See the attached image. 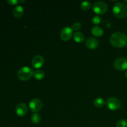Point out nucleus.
I'll list each match as a JSON object with an SVG mask.
<instances>
[{"instance_id": "nucleus-1", "label": "nucleus", "mask_w": 127, "mask_h": 127, "mask_svg": "<svg viewBox=\"0 0 127 127\" xmlns=\"http://www.w3.org/2000/svg\"><path fill=\"white\" fill-rule=\"evenodd\" d=\"M110 42L115 48L124 47L127 45V35L122 32H115L110 37Z\"/></svg>"}, {"instance_id": "nucleus-2", "label": "nucleus", "mask_w": 127, "mask_h": 127, "mask_svg": "<svg viewBox=\"0 0 127 127\" xmlns=\"http://www.w3.org/2000/svg\"><path fill=\"white\" fill-rule=\"evenodd\" d=\"M112 11L114 16L117 18H125L127 17V5L121 2H117L113 7Z\"/></svg>"}, {"instance_id": "nucleus-3", "label": "nucleus", "mask_w": 127, "mask_h": 127, "mask_svg": "<svg viewBox=\"0 0 127 127\" xmlns=\"http://www.w3.org/2000/svg\"><path fill=\"white\" fill-rule=\"evenodd\" d=\"M33 74V71L32 68L28 66H24L18 71L17 77L20 80L26 81L31 79Z\"/></svg>"}, {"instance_id": "nucleus-4", "label": "nucleus", "mask_w": 127, "mask_h": 127, "mask_svg": "<svg viewBox=\"0 0 127 127\" xmlns=\"http://www.w3.org/2000/svg\"><path fill=\"white\" fill-rule=\"evenodd\" d=\"M93 11L97 14H103L107 11L108 6L105 2L103 1H97L93 5Z\"/></svg>"}, {"instance_id": "nucleus-5", "label": "nucleus", "mask_w": 127, "mask_h": 127, "mask_svg": "<svg viewBox=\"0 0 127 127\" xmlns=\"http://www.w3.org/2000/svg\"><path fill=\"white\" fill-rule=\"evenodd\" d=\"M29 106L32 112L37 113V112L40 111L42 109L43 107V103L41 101L40 99L34 98V99H31V101L29 102Z\"/></svg>"}, {"instance_id": "nucleus-6", "label": "nucleus", "mask_w": 127, "mask_h": 127, "mask_svg": "<svg viewBox=\"0 0 127 127\" xmlns=\"http://www.w3.org/2000/svg\"><path fill=\"white\" fill-rule=\"evenodd\" d=\"M107 107L111 110H117L120 109L121 106V102L117 97H110L107 100Z\"/></svg>"}, {"instance_id": "nucleus-7", "label": "nucleus", "mask_w": 127, "mask_h": 127, "mask_svg": "<svg viewBox=\"0 0 127 127\" xmlns=\"http://www.w3.org/2000/svg\"><path fill=\"white\" fill-rule=\"evenodd\" d=\"M114 66L116 69L119 71H124L127 69V58L120 57L115 60Z\"/></svg>"}, {"instance_id": "nucleus-8", "label": "nucleus", "mask_w": 127, "mask_h": 127, "mask_svg": "<svg viewBox=\"0 0 127 127\" xmlns=\"http://www.w3.org/2000/svg\"><path fill=\"white\" fill-rule=\"evenodd\" d=\"M73 35V29L69 27H65L62 29L60 32V38L64 42L69 40L71 38L72 36Z\"/></svg>"}, {"instance_id": "nucleus-9", "label": "nucleus", "mask_w": 127, "mask_h": 127, "mask_svg": "<svg viewBox=\"0 0 127 127\" xmlns=\"http://www.w3.org/2000/svg\"><path fill=\"white\" fill-rule=\"evenodd\" d=\"M15 110L18 116L24 117L28 112V107L25 103H19L16 105Z\"/></svg>"}, {"instance_id": "nucleus-10", "label": "nucleus", "mask_w": 127, "mask_h": 127, "mask_svg": "<svg viewBox=\"0 0 127 127\" xmlns=\"http://www.w3.org/2000/svg\"><path fill=\"white\" fill-rule=\"evenodd\" d=\"M44 63V58L41 55H36L32 58V65L36 69L40 68Z\"/></svg>"}, {"instance_id": "nucleus-11", "label": "nucleus", "mask_w": 127, "mask_h": 127, "mask_svg": "<svg viewBox=\"0 0 127 127\" xmlns=\"http://www.w3.org/2000/svg\"><path fill=\"white\" fill-rule=\"evenodd\" d=\"M86 46L91 50H94L99 46V41L94 37H90L86 40L85 42Z\"/></svg>"}, {"instance_id": "nucleus-12", "label": "nucleus", "mask_w": 127, "mask_h": 127, "mask_svg": "<svg viewBox=\"0 0 127 127\" xmlns=\"http://www.w3.org/2000/svg\"><path fill=\"white\" fill-rule=\"evenodd\" d=\"M91 32L92 34H93V35L95 36V37H102L104 33V30L97 26H94V27H93V28H92Z\"/></svg>"}, {"instance_id": "nucleus-13", "label": "nucleus", "mask_w": 127, "mask_h": 127, "mask_svg": "<svg viewBox=\"0 0 127 127\" xmlns=\"http://www.w3.org/2000/svg\"><path fill=\"white\" fill-rule=\"evenodd\" d=\"M24 10L22 6H17L14 7L13 10V15L14 17H17V18H19V17H22V15L24 14Z\"/></svg>"}, {"instance_id": "nucleus-14", "label": "nucleus", "mask_w": 127, "mask_h": 127, "mask_svg": "<svg viewBox=\"0 0 127 127\" xmlns=\"http://www.w3.org/2000/svg\"><path fill=\"white\" fill-rule=\"evenodd\" d=\"M73 38L75 42L78 43H82L84 40V35L82 32H76L73 34Z\"/></svg>"}, {"instance_id": "nucleus-15", "label": "nucleus", "mask_w": 127, "mask_h": 127, "mask_svg": "<svg viewBox=\"0 0 127 127\" xmlns=\"http://www.w3.org/2000/svg\"><path fill=\"white\" fill-rule=\"evenodd\" d=\"M33 76L37 80H42L45 78V73L40 69H37L33 72Z\"/></svg>"}, {"instance_id": "nucleus-16", "label": "nucleus", "mask_w": 127, "mask_h": 127, "mask_svg": "<svg viewBox=\"0 0 127 127\" xmlns=\"http://www.w3.org/2000/svg\"><path fill=\"white\" fill-rule=\"evenodd\" d=\"M41 116L38 113H33L31 116V121L33 124H38L41 122Z\"/></svg>"}, {"instance_id": "nucleus-17", "label": "nucleus", "mask_w": 127, "mask_h": 127, "mask_svg": "<svg viewBox=\"0 0 127 127\" xmlns=\"http://www.w3.org/2000/svg\"><path fill=\"white\" fill-rule=\"evenodd\" d=\"M94 104L95 107H97L101 108L105 105V102L102 98L97 97L96 98V99H94Z\"/></svg>"}, {"instance_id": "nucleus-18", "label": "nucleus", "mask_w": 127, "mask_h": 127, "mask_svg": "<svg viewBox=\"0 0 127 127\" xmlns=\"http://www.w3.org/2000/svg\"><path fill=\"white\" fill-rule=\"evenodd\" d=\"M91 7V3L89 1H83L81 4V8L83 11H88Z\"/></svg>"}, {"instance_id": "nucleus-19", "label": "nucleus", "mask_w": 127, "mask_h": 127, "mask_svg": "<svg viewBox=\"0 0 127 127\" xmlns=\"http://www.w3.org/2000/svg\"><path fill=\"white\" fill-rule=\"evenodd\" d=\"M116 127H127V120L121 119L117 123Z\"/></svg>"}, {"instance_id": "nucleus-20", "label": "nucleus", "mask_w": 127, "mask_h": 127, "mask_svg": "<svg viewBox=\"0 0 127 127\" xmlns=\"http://www.w3.org/2000/svg\"><path fill=\"white\" fill-rule=\"evenodd\" d=\"M82 27V24L81 22H76V23H74L72 26L71 29H73V31H79L81 29Z\"/></svg>"}, {"instance_id": "nucleus-21", "label": "nucleus", "mask_w": 127, "mask_h": 127, "mask_svg": "<svg viewBox=\"0 0 127 127\" xmlns=\"http://www.w3.org/2000/svg\"><path fill=\"white\" fill-rule=\"evenodd\" d=\"M92 22L95 25L100 24L101 23V18L99 16H95L93 17Z\"/></svg>"}, {"instance_id": "nucleus-22", "label": "nucleus", "mask_w": 127, "mask_h": 127, "mask_svg": "<svg viewBox=\"0 0 127 127\" xmlns=\"http://www.w3.org/2000/svg\"><path fill=\"white\" fill-rule=\"evenodd\" d=\"M103 24H104V27L107 29H110L112 27L111 22L107 20H105V21H103Z\"/></svg>"}, {"instance_id": "nucleus-23", "label": "nucleus", "mask_w": 127, "mask_h": 127, "mask_svg": "<svg viewBox=\"0 0 127 127\" xmlns=\"http://www.w3.org/2000/svg\"><path fill=\"white\" fill-rule=\"evenodd\" d=\"M7 2L11 6H13V5L17 4L19 2V1H17V0H7Z\"/></svg>"}, {"instance_id": "nucleus-24", "label": "nucleus", "mask_w": 127, "mask_h": 127, "mask_svg": "<svg viewBox=\"0 0 127 127\" xmlns=\"http://www.w3.org/2000/svg\"><path fill=\"white\" fill-rule=\"evenodd\" d=\"M26 2L25 0H24V1H19V2Z\"/></svg>"}, {"instance_id": "nucleus-25", "label": "nucleus", "mask_w": 127, "mask_h": 127, "mask_svg": "<svg viewBox=\"0 0 127 127\" xmlns=\"http://www.w3.org/2000/svg\"><path fill=\"white\" fill-rule=\"evenodd\" d=\"M125 77H126V78H127V72H126V74H125Z\"/></svg>"}, {"instance_id": "nucleus-26", "label": "nucleus", "mask_w": 127, "mask_h": 127, "mask_svg": "<svg viewBox=\"0 0 127 127\" xmlns=\"http://www.w3.org/2000/svg\"><path fill=\"white\" fill-rule=\"evenodd\" d=\"M124 2H127V1H126V0H125V1H124Z\"/></svg>"}, {"instance_id": "nucleus-27", "label": "nucleus", "mask_w": 127, "mask_h": 127, "mask_svg": "<svg viewBox=\"0 0 127 127\" xmlns=\"http://www.w3.org/2000/svg\"></svg>"}, {"instance_id": "nucleus-28", "label": "nucleus", "mask_w": 127, "mask_h": 127, "mask_svg": "<svg viewBox=\"0 0 127 127\" xmlns=\"http://www.w3.org/2000/svg\"></svg>"}]
</instances>
